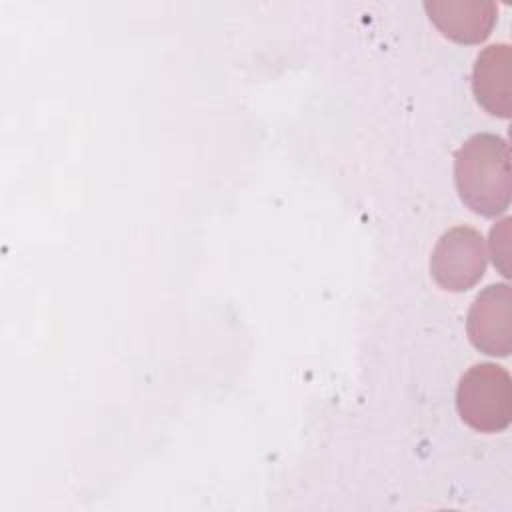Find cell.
Instances as JSON below:
<instances>
[{
	"label": "cell",
	"instance_id": "cell-1",
	"mask_svg": "<svg viewBox=\"0 0 512 512\" xmlns=\"http://www.w3.org/2000/svg\"><path fill=\"white\" fill-rule=\"evenodd\" d=\"M454 184L474 214L494 218L510 206L508 142L490 132L470 136L454 154Z\"/></svg>",
	"mask_w": 512,
	"mask_h": 512
},
{
	"label": "cell",
	"instance_id": "cell-2",
	"mask_svg": "<svg viewBox=\"0 0 512 512\" xmlns=\"http://www.w3.org/2000/svg\"><path fill=\"white\" fill-rule=\"evenodd\" d=\"M456 410L476 432H502L512 422V378L494 362L470 366L456 388Z\"/></svg>",
	"mask_w": 512,
	"mask_h": 512
},
{
	"label": "cell",
	"instance_id": "cell-3",
	"mask_svg": "<svg viewBox=\"0 0 512 512\" xmlns=\"http://www.w3.org/2000/svg\"><path fill=\"white\" fill-rule=\"evenodd\" d=\"M486 272V244L472 226H454L440 236L430 256L434 282L448 292L474 288Z\"/></svg>",
	"mask_w": 512,
	"mask_h": 512
},
{
	"label": "cell",
	"instance_id": "cell-4",
	"mask_svg": "<svg viewBox=\"0 0 512 512\" xmlns=\"http://www.w3.org/2000/svg\"><path fill=\"white\" fill-rule=\"evenodd\" d=\"M466 332L482 354L506 358L512 352V288L506 282L480 290L468 310Z\"/></svg>",
	"mask_w": 512,
	"mask_h": 512
},
{
	"label": "cell",
	"instance_id": "cell-5",
	"mask_svg": "<svg viewBox=\"0 0 512 512\" xmlns=\"http://www.w3.org/2000/svg\"><path fill=\"white\" fill-rule=\"evenodd\" d=\"M424 10L442 36L458 44L484 42L498 20L492 0H426Z\"/></svg>",
	"mask_w": 512,
	"mask_h": 512
},
{
	"label": "cell",
	"instance_id": "cell-6",
	"mask_svg": "<svg viewBox=\"0 0 512 512\" xmlns=\"http://www.w3.org/2000/svg\"><path fill=\"white\" fill-rule=\"evenodd\" d=\"M472 94L480 108L496 118H510L512 50L508 44H490L478 52L472 66Z\"/></svg>",
	"mask_w": 512,
	"mask_h": 512
},
{
	"label": "cell",
	"instance_id": "cell-7",
	"mask_svg": "<svg viewBox=\"0 0 512 512\" xmlns=\"http://www.w3.org/2000/svg\"><path fill=\"white\" fill-rule=\"evenodd\" d=\"M510 218H504L498 226H494L490 230V250H492V262L494 266L500 268V272L504 276H508V266H506V258H508V228H510Z\"/></svg>",
	"mask_w": 512,
	"mask_h": 512
}]
</instances>
